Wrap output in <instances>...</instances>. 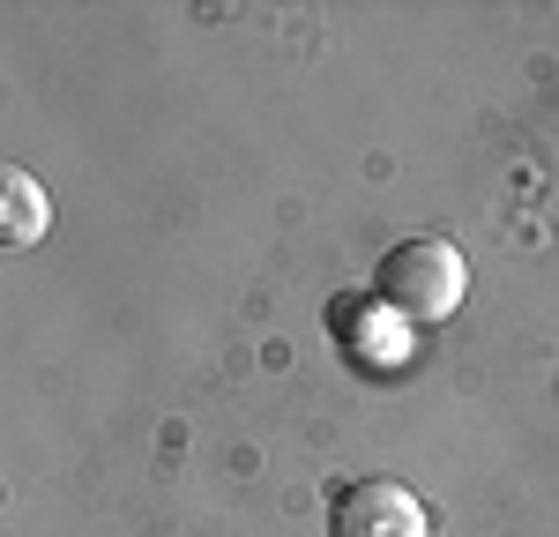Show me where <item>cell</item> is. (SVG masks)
Wrapping results in <instances>:
<instances>
[{
	"label": "cell",
	"instance_id": "6da1fadb",
	"mask_svg": "<svg viewBox=\"0 0 559 537\" xmlns=\"http://www.w3.org/2000/svg\"><path fill=\"white\" fill-rule=\"evenodd\" d=\"M373 299L395 321H411V329H440V321H455V307L471 299V262L448 239H403L373 268Z\"/></svg>",
	"mask_w": 559,
	"mask_h": 537
},
{
	"label": "cell",
	"instance_id": "7a4b0ae2",
	"mask_svg": "<svg viewBox=\"0 0 559 537\" xmlns=\"http://www.w3.org/2000/svg\"><path fill=\"white\" fill-rule=\"evenodd\" d=\"M329 537H432L426 500L395 478H358L329 508Z\"/></svg>",
	"mask_w": 559,
	"mask_h": 537
},
{
	"label": "cell",
	"instance_id": "3957f363",
	"mask_svg": "<svg viewBox=\"0 0 559 537\" xmlns=\"http://www.w3.org/2000/svg\"><path fill=\"white\" fill-rule=\"evenodd\" d=\"M45 231H52V194H45V179L23 172V165H8V172H0V247L23 254V247H38Z\"/></svg>",
	"mask_w": 559,
	"mask_h": 537
}]
</instances>
